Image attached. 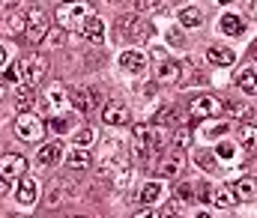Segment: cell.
<instances>
[{
    "mask_svg": "<svg viewBox=\"0 0 257 218\" xmlns=\"http://www.w3.org/2000/svg\"><path fill=\"white\" fill-rule=\"evenodd\" d=\"M93 15L90 3L87 0H75V3H66L57 9V27L63 30H75V27H84V21Z\"/></svg>",
    "mask_w": 257,
    "mask_h": 218,
    "instance_id": "1",
    "label": "cell"
},
{
    "mask_svg": "<svg viewBox=\"0 0 257 218\" xmlns=\"http://www.w3.org/2000/svg\"><path fill=\"white\" fill-rule=\"evenodd\" d=\"M156 126H183V114H180V108H174V105H165L159 114H156Z\"/></svg>",
    "mask_w": 257,
    "mask_h": 218,
    "instance_id": "23",
    "label": "cell"
},
{
    "mask_svg": "<svg viewBox=\"0 0 257 218\" xmlns=\"http://www.w3.org/2000/svg\"><path fill=\"white\" fill-rule=\"evenodd\" d=\"M63 161V141L57 138V141H51V144H45V146H39V152H36V167L39 170H45V167H57Z\"/></svg>",
    "mask_w": 257,
    "mask_h": 218,
    "instance_id": "9",
    "label": "cell"
},
{
    "mask_svg": "<svg viewBox=\"0 0 257 218\" xmlns=\"http://www.w3.org/2000/svg\"><path fill=\"white\" fill-rule=\"evenodd\" d=\"M63 102H66V87H63V84H51V87H48V93H45V105H48L51 111H57Z\"/></svg>",
    "mask_w": 257,
    "mask_h": 218,
    "instance_id": "29",
    "label": "cell"
},
{
    "mask_svg": "<svg viewBox=\"0 0 257 218\" xmlns=\"http://www.w3.org/2000/svg\"><path fill=\"white\" fill-rule=\"evenodd\" d=\"M194 191H197V188H194L192 182H183V185H180V188H177V194H180V197H177V200H180V203H192L194 197H197V194H194Z\"/></svg>",
    "mask_w": 257,
    "mask_h": 218,
    "instance_id": "39",
    "label": "cell"
},
{
    "mask_svg": "<svg viewBox=\"0 0 257 218\" xmlns=\"http://www.w3.org/2000/svg\"><path fill=\"white\" fill-rule=\"evenodd\" d=\"M15 197H18V203H24V206L36 203V200H39V185H36V179L21 176V179H18V188H15Z\"/></svg>",
    "mask_w": 257,
    "mask_h": 218,
    "instance_id": "15",
    "label": "cell"
},
{
    "mask_svg": "<svg viewBox=\"0 0 257 218\" xmlns=\"http://www.w3.org/2000/svg\"><path fill=\"white\" fill-rule=\"evenodd\" d=\"M102 123H108V126H128V123H132L128 105L120 102V99H111V102L102 108Z\"/></svg>",
    "mask_w": 257,
    "mask_h": 218,
    "instance_id": "10",
    "label": "cell"
},
{
    "mask_svg": "<svg viewBox=\"0 0 257 218\" xmlns=\"http://www.w3.org/2000/svg\"><path fill=\"white\" fill-rule=\"evenodd\" d=\"M197 218H215L212 212H197Z\"/></svg>",
    "mask_w": 257,
    "mask_h": 218,
    "instance_id": "47",
    "label": "cell"
},
{
    "mask_svg": "<svg viewBox=\"0 0 257 218\" xmlns=\"http://www.w3.org/2000/svg\"><path fill=\"white\" fill-rule=\"evenodd\" d=\"M3 66H9V51L0 45V69H3Z\"/></svg>",
    "mask_w": 257,
    "mask_h": 218,
    "instance_id": "45",
    "label": "cell"
},
{
    "mask_svg": "<svg viewBox=\"0 0 257 218\" xmlns=\"http://www.w3.org/2000/svg\"><path fill=\"white\" fill-rule=\"evenodd\" d=\"M233 194H236V200H257V179L254 176H242L236 185H233Z\"/></svg>",
    "mask_w": 257,
    "mask_h": 218,
    "instance_id": "22",
    "label": "cell"
},
{
    "mask_svg": "<svg viewBox=\"0 0 257 218\" xmlns=\"http://www.w3.org/2000/svg\"><path fill=\"white\" fill-rule=\"evenodd\" d=\"M206 60H209L212 66H221V69H227V66H233V63H236V51H230V48H221V45H212V48H206Z\"/></svg>",
    "mask_w": 257,
    "mask_h": 218,
    "instance_id": "16",
    "label": "cell"
},
{
    "mask_svg": "<svg viewBox=\"0 0 257 218\" xmlns=\"http://www.w3.org/2000/svg\"><path fill=\"white\" fill-rule=\"evenodd\" d=\"M3 81H9V84H18V81H21V60H12V63L6 66Z\"/></svg>",
    "mask_w": 257,
    "mask_h": 218,
    "instance_id": "38",
    "label": "cell"
},
{
    "mask_svg": "<svg viewBox=\"0 0 257 218\" xmlns=\"http://www.w3.org/2000/svg\"><path fill=\"white\" fill-rule=\"evenodd\" d=\"M168 39H171L174 45H183V33H180V30H171V33H168Z\"/></svg>",
    "mask_w": 257,
    "mask_h": 218,
    "instance_id": "43",
    "label": "cell"
},
{
    "mask_svg": "<svg viewBox=\"0 0 257 218\" xmlns=\"http://www.w3.org/2000/svg\"><path fill=\"white\" fill-rule=\"evenodd\" d=\"M197 164H203L206 170H212V167H215V161H212V155H209V152H197Z\"/></svg>",
    "mask_w": 257,
    "mask_h": 218,
    "instance_id": "42",
    "label": "cell"
},
{
    "mask_svg": "<svg viewBox=\"0 0 257 218\" xmlns=\"http://www.w3.org/2000/svg\"><path fill=\"white\" fill-rule=\"evenodd\" d=\"M69 126H72V120H69V117H54V120L48 123V129H51L54 135H63V132H69Z\"/></svg>",
    "mask_w": 257,
    "mask_h": 218,
    "instance_id": "40",
    "label": "cell"
},
{
    "mask_svg": "<svg viewBox=\"0 0 257 218\" xmlns=\"http://www.w3.org/2000/svg\"><path fill=\"white\" fill-rule=\"evenodd\" d=\"M120 66L126 69V72H144L147 69V54L144 51H123L120 54Z\"/></svg>",
    "mask_w": 257,
    "mask_h": 218,
    "instance_id": "18",
    "label": "cell"
},
{
    "mask_svg": "<svg viewBox=\"0 0 257 218\" xmlns=\"http://www.w3.org/2000/svg\"><path fill=\"white\" fill-rule=\"evenodd\" d=\"M162 194H165V185H162V182H147V185L141 188L138 200H141L144 206H153L156 200H162Z\"/></svg>",
    "mask_w": 257,
    "mask_h": 218,
    "instance_id": "24",
    "label": "cell"
},
{
    "mask_svg": "<svg viewBox=\"0 0 257 218\" xmlns=\"http://www.w3.org/2000/svg\"><path fill=\"white\" fill-rule=\"evenodd\" d=\"M72 141H75V146H84V149H90V144L96 141V132H93V129H78V132L72 135Z\"/></svg>",
    "mask_w": 257,
    "mask_h": 218,
    "instance_id": "34",
    "label": "cell"
},
{
    "mask_svg": "<svg viewBox=\"0 0 257 218\" xmlns=\"http://www.w3.org/2000/svg\"><path fill=\"white\" fill-rule=\"evenodd\" d=\"M132 218H162L156 209H144V212H138V215H132Z\"/></svg>",
    "mask_w": 257,
    "mask_h": 218,
    "instance_id": "44",
    "label": "cell"
},
{
    "mask_svg": "<svg viewBox=\"0 0 257 218\" xmlns=\"http://www.w3.org/2000/svg\"><path fill=\"white\" fill-rule=\"evenodd\" d=\"M15 135L21 138V141H42V135H45V123L36 117V114H21L18 120H15Z\"/></svg>",
    "mask_w": 257,
    "mask_h": 218,
    "instance_id": "3",
    "label": "cell"
},
{
    "mask_svg": "<svg viewBox=\"0 0 257 218\" xmlns=\"http://www.w3.org/2000/svg\"><path fill=\"white\" fill-rule=\"evenodd\" d=\"M227 129H230V123H206V126H200V141H218V138H224L227 135Z\"/></svg>",
    "mask_w": 257,
    "mask_h": 218,
    "instance_id": "26",
    "label": "cell"
},
{
    "mask_svg": "<svg viewBox=\"0 0 257 218\" xmlns=\"http://www.w3.org/2000/svg\"><path fill=\"white\" fill-rule=\"evenodd\" d=\"M215 155L221 158V161H236V146L233 144H227V141H218V146H215Z\"/></svg>",
    "mask_w": 257,
    "mask_h": 218,
    "instance_id": "36",
    "label": "cell"
},
{
    "mask_svg": "<svg viewBox=\"0 0 257 218\" xmlns=\"http://www.w3.org/2000/svg\"><path fill=\"white\" fill-rule=\"evenodd\" d=\"M81 33H84V39H87V42H102V39H105V21H102V18H96V15H90V18L84 21Z\"/></svg>",
    "mask_w": 257,
    "mask_h": 218,
    "instance_id": "19",
    "label": "cell"
},
{
    "mask_svg": "<svg viewBox=\"0 0 257 218\" xmlns=\"http://www.w3.org/2000/svg\"><path fill=\"white\" fill-rule=\"evenodd\" d=\"M180 72H183V66H180L177 60H171V57L156 63V78H159V81H165V84H174V81L180 84Z\"/></svg>",
    "mask_w": 257,
    "mask_h": 218,
    "instance_id": "17",
    "label": "cell"
},
{
    "mask_svg": "<svg viewBox=\"0 0 257 218\" xmlns=\"http://www.w3.org/2000/svg\"><path fill=\"white\" fill-rule=\"evenodd\" d=\"M224 111V105L215 99V96H194L192 102H189V114H192V120H209V117H218Z\"/></svg>",
    "mask_w": 257,
    "mask_h": 218,
    "instance_id": "4",
    "label": "cell"
},
{
    "mask_svg": "<svg viewBox=\"0 0 257 218\" xmlns=\"http://www.w3.org/2000/svg\"><path fill=\"white\" fill-rule=\"evenodd\" d=\"M239 144H242V149H254L257 146V126L245 123V126L239 129Z\"/></svg>",
    "mask_w": 257,
    "mask_h": 218,
    "instance_id": "32",
    "label": "cell"
},
{
    "mask_svg": "<svg viewBox=\"0 0 257 218\" xmlns=\"http://www.w3.org/2000/svg\"><path fill=\"white\" fill-rule=\"evenodd\" d=\"M200 21H203V15H200L197 6H186V9H180V24H183V27H200Z\"/></svg>",
    "mask_w": 257,
    "mask_h": 218,
    "instance_id": "31",
    "label": "cell"
},
{
    "mask_svg": "<svg viewBox=\"0 0 257 218\" xmlns=\"http://www.w3.org/2000/svg\"><path fill=\"white\" fill-rule=\"evenodd\" d=\"M236 84H239V90L242 93H248V96H257V72L254 69H242V72L236 75Z\"/></svg>",
    "mask_w": 257,
    "mask_h": 218,
    "instance_id": "27",
    "label": "cell"
},
{
    "mask_svg": "<svg viewBox=\"0 0 257 218\" xmlns=\"http://www.w3.org/2000/svg\"><path fill=\"white\" fill-rule=\"evenodd\" d=\"M165 9V0H135V12H159Z\"/></svg>",
    "mask_w": 257,
    "mask_h": 218,
    "instance_id": "37",
    "label": "cell"
},
{
    "mask_svg": "<svg viewBox=\"0 0 257 218\" xmlns=\"http://www.w3.org/2000/svg\"><path fill=\"white\" fill-rule=\"evenodd\" d=\"M254 57H257V51H254Z\"/></svg>",
    "mask_w": 257,
    "mask_h": 218,
    "instance_id": "52",
    "label": "cell"
},
{
    "mask_svg": "<svg viewBox=\"0 0 257 218\" xmlns=\"http://www.w3.org/2000/svg\"><path fill=\"white\" fill-rule=\"evenodd\" d=\"M90 161H93L90 149L75 146V149L69 152V158H66V167H69V170H87V167H90Z\"/></svg>",
    "mask_w": 257,
    "mask_h": 218,
    "instance_id": "21",
    "label": "cell"
},
{
    "mask_svg": "<svg viewBox=\"0 0 257 218\" xmlns=\"http://www.w3.org/2000/svg\"><path fill=\"white\" fill-rule=\"evenodd\" d=\"M0 194H9V182H6L3 176H0Z\"/></svg>",
    "mask_w": 257,
    "mask_h": 218,
    "instance_id": "46",
    "label": "cell"
},
{
    "mask_svg": "<svg viewBox=\"0 0 257 218\" xmlns=\"http://www.w3.org/2000/svg\"><path fill=\"white\" fill-rule=\"evenodd\" d=\"M48 72V54H33L27 60H21V78H27V84H39Z\"/></svg>",
    "mask_w": 257,
    "mask_h": 218,
    "instance_id": "7",
    "label": "cell"
},
{
    "mask_svg": "<svg viewBox=\"0 0 257 218\" xmlns=\"http://www.w3.org/2000/svg\"><path fill=\"white\" fill-rule=\"evenodd\" d=\"M224 117H227V123H248V120H254V108L248 102H227Z\"/></svg>",
    "mask_w": 257,
    "mask_h": 218,
    "instance_id": "13",
    "label": "cell"
},
{
    "mask_svg": "<svg viewBox=\"0 0 257 218\" xmlns=\"http://www.w3.org/2000/svg\"><path fill=\"white\" fill-rule=\"evenodd\" d=\"M209 200H212L215 206H233V203H239L236 194H233V185H215Z\"/></svg>",
    "mask_w": 257,
    "mask_h": 218,
    "instance_id": "25",
    "label": "cell"
},
{
    "mask_svg": "<svg viewBox=\"0 0 257 218\" xmlns=\"http://www.w3.org/2000/svg\"><path fill=\"white\" fill-rule=\"evenodd\" d=\"M72 191H75V182H72V179H57V182H51L45 203H48V206H60L66 197H72Z\"/></svg>",
    "mask_w": 257,
    "mask_h": 218,
    "instance_id": "14",
    "label": "cell"
},
{
    "mask_svg": "<svg viewBox=\"0 0 257 218\" xmlns=\"http://www.w3.org/2000/svg\"><path fill=\"white\" fill-rule=\"evenodd\" d=\"M33 102H36L33 87H30V84H21V87L15 90V108H18L21 114H30V111H33Z\"/></svg>",
    "mask_w": 257,
    "mask_h": 218,
    "instance_id": "20",
    "label": "cell"
},
{
    "mask_svg": "<svg viewBox=\"0 0 257 218\" xmlns=\"http://www.w3.org/2000/svg\"><path fill=\"white\" fill-rule=\"evenodd\" d=\"M117 27H120V33L128 36L132 42H144V39H150V33H153L150 24L138 18V12H135V15H123V18L117 21Z\"/></svg>",
    "mask_w": 257,
    "mask_h": 218,
    "instance_id": "6",
    "label": "cell"
},
{
    "mask_svg": "<svg viewBox=\"0 0 257 218\" xmlns=\"http://www.w3.org/2000/svg\"><path fill=\"white\" fill-rule=\"evenodd\" d=\"M221 3H230V0H221Z\"/></svg>",
    "mask_w": 257,
    "mask_h": 218,
    "instance_id": "49",
    "label": "cell"
},
{
    "mask_svg": "<svg viewBox=\"0 0 257 218\" xmlns=\"http://www.w3.org/2000/svg\"><path fill=\"white\" fill-rule=\"evenodd\" d=\"M189 144H192V129L189 126H180L174 132V149H186Z\"/></svg>",
    "mask_w": 257,
    "mask_h": 218,
    "instance_id": "35",
    "label": "cell"
},
{
    "mask_svg": "<svg viewBox=\"0 0 257 218\" xmlns=\"http://www.w3.org/2000/svg\"><path fill=\"white\" fill-rule=\"evenodd\" d=\"M177 218H180V215H177Z\"/></svg>",
    "mask_w": 257,
    "mask_h": 218,
    "instance_id": "54",
    "label": "cell"
},
{
    "mask_svg": "<svg viewBox=\"0 0 257 218\" xmlns=\"http://www.w3.org/2000/svg\"><path fill=\"white\" fill-rule=\"evenodd\" d=\"M48 33V15L42 9H30L27 12V24H24V36L30 42H42Z\"/></svg>",
    "mask_w": 257,
    "mask_h": 218,
    "instance_id": "8",
    "label": "cell"
},
{
    "mask_svg": "<svg viewBox=\"0 0 257 218\" xmlns=\"http://www.w3.org/2000/svg\"><path fill=\"white\" fill-rule=\"evenodd\" d=\"M218 30L221 33H227V36H239L242 33V18L239 15H221V21H218Z\"/></svg>",
    "mask_w": 257,
    "mask_h": 218,
    "instance_id": "28",
    "label": "cell"
},
{
    "mask_svg": "<svg viewBox=\"0 0 257 218\" xmlns=\"http://www.w3.org/2000/svg\"><path fill=\"white\" fill-rule=\"evenodd\" d=\"M111 182H114L117 188H128V182H132V167H128V164L117 167V170L111 173Z\"/></svg>",
    "mask_w": 257,
    "mask_h": 218,
    "instance_id": "33",
    "label": "cell"
},
{
    "mask_svg": "<svg viewBox=\"0 0 257 218\" xmlns=\"http://www.w3.org/2000/svg\"><path fill=\"white\" fill-rule=\"evenodd\" d=\"M66 3H75V0H66Z\"/></svg>",
    "mask_w": 257,
    "mask_h": 218,
    "instance_id": "50",
    "label": "cell"
},
{
    "mask_svg": "<svg viewBox=\"0 0 257 218\" xmlns=\"http://www.w3.org/2000/svg\"><path fill=\"white\" fill-rule=\"evenodd\" d=\"M183 164H186V155H183V149H171L162 161H159V167H156V173L159 176H177L180 170H183Z\"/></svg>",
    "mask_w": 257,
    "mask_h": 218,
    "instance_id": "12",
    "label": "cell"
},
{
    "mask_svg": "<svg viewBox=\"0 0 257 218\" xmlns=\"http://www.w3.org/2000/svg\"><path fill=\"white\" fill-rule=\"evenodd\" d=\"M0 93H3V87H0Z\"/></svg>",
    "mask_w": 257,
    "mask_h": 218,
    "instance_id": "51",
    "label": "cell"
},
{
    "mask_svg": "<svg viewBox=\"0 0 257 218\" xmlns=\"http://www.w3.org/2000/svg\"><path fill=\"white\" fill-rule=\"evenodd\" d=\"M81 218H93V215H81Z\"/></svg>",
    "mask_w": 257,
    "mask_h": 218,
    "instance_id": "48",
    "label": "cell"
},
{
    "mask_svg": "<svg viewBox=\"0 0 257 218\" xmlns=\"http://www.w3.org/2000/svg\"><path fill=\"white\" fill-rule=\"evenodd\" d=\"M60 42H63V33H60V30H57V27H54V30H48V33H45V45H48V48H57V45H60Z\"/></svg>",
    "mask_w": 257,
    "mask_h": 218,
    "instance_id": "41",
    "label": "cell"
},
{
    "mask_svg": "<svg viewBox=\"0 0 257 218\" xmlns=\"http://www.w3.org/2000/svg\"><path fill=\"white\" fill-rule=\"evenodd\" d=\"M69 99H72V108H75L78 114H90V111L96 108V102H99V93H96L93 87H78V90L69 93Z\"/></svg>",
    "mask_w": 257,
    "mask_h": 218,
    "instance_id": "11",
    "label": "cell"
},
{
    "mask_svg": "<svg viewBox=\"0 0 257 218\" xmlns=\"http://www.w3.org/2000/svg\"><path fill=\"white\" fill-rule=\"evenodd\" d=\"M24 24H27V15H6L3 30H6L9 36H21V33H24Z\"/></svg>",
    "mask_w": 257,
    "mask_h": 218,
    "instance_id": "30",
    "label": "cell"
},
{
    "mask_svg": "<svg viewBox=\"0 0 257 218\" xmlns=\"http://www.w3.org/2000/svg\"><path fill=\"white\" fill-rule=\"evenodd\" d=\"M24 170H27V158H24V155H18V152H6V155H0V176H3L9 185L18 182L21 176H27Z\"/></svg>",
    "mask_w": 257,
    "mask_h": 218,
    "instance_id": "5",
    "label": "cell"
},
{
    "mask_svg": "<svg viewBox=\"0 0 257 218\" xmlns=\"http://www.w3.org/2000/svg\"><path fill=\"white\" fill-rule=\"evenodd\" d=\"M18 218H24V215H18Z\"/></svg>",
    "mask_w": 257,
    "mask_h": 218,
    "instance_id": "53",
    "label": "cell"
},
{
    "mask_svg": "<svg viewBox=\"0 0 257 218\" xmlns=\"http://www.w3.org/2000/svg\"><path fill=\"white\" fill-rule=\"evenodd\" d=\"M132 141H135V149H138L141 155H156V152H159V144H162V132L153 129V126L138 123V126L132 129Z\"/></svg>",
    "mask_w": 257,
    "mask_h": 218,
    "instance_id": "2",
    "label": "cell"
}]
</instances>
